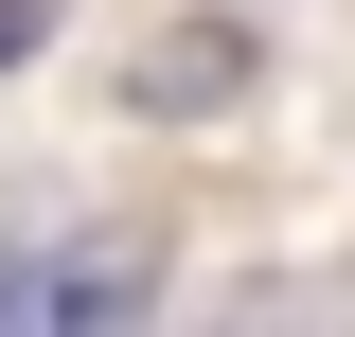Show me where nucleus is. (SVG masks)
<instances>
[{"label":"nucleus","mask_w":355,"mask_h":337,"mask_svg":"<svg viewBox=\"0 0 355 337\" xmlns=\"http://www.w3.org/2000/svg\"><path fill=\"white\" fill-rule=\"evenodd\" d=\"M231 89H249V36L178 18V53H142V71H125V107H231Z\"/></svg>","instance_id":"2"},{"label":"nucleus","mask_w":355,"mask_h":337,"mask_svg":"<svg viewBox=\"0 0 355 337\" xmlns=\"http://www.w3.org/2000/svg\"><path fill=\"white\" fill-rule=\"evenodd\" d=\"M53 18H71V0H0V71H18V53H36Z\"/></svg>","instance_id":"4"},{"label":"nucleus","mask_w":355,"mask_h":337,"mask_svg":"<svg viewBox=\"0 0 355 337\" xmlns=\"http://www.w3.org/2000/svg\"><path fill=\"white\" fill-rule=\"evenodd\" d=\"M214 337H338V320H320L302 284H231V320H214Z\"/></svg>","instance_id":"3"},{"label":"nucleus","mask_w":355,"mask_h":337,"mask_svg":"<svg viewBox=\"0 0 355 337\" xmlns=\"http://www.w3.org/2000/svg\"><path fill=\"white\" fill-rule=\"evenodd\" d=\"M160 249L142 231H53V249H0V337H142Z\"/></svg>","instance_id":"1"}]
</instances>
